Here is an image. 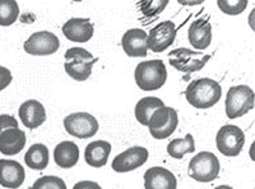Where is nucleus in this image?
Here are the masks:
<instances>
[{
	"label": "nucleus",
	"instance_id": "obj_1",
	"mask_svg": "<svg viewBox=\"0 0 255 189\" xmlns=\"http://www.w3.org/2000/svg\"><path fill=\"white\" fill-rule=\"evenodd\" d=\"M186 101L195 109H209L222 97V87L212 78H199L190 82L185 90Z\"/></svg>",
	"mask_w": 255,
	"mask_h": 189
},
{
	"label": "nucleus",
	"instance_id": "obj_2",
	"mask_svg": "<svg viewBox=\"0 0 255 189\" xmlns=\"http://www.w3.org/2000/svg\"><path fill=\"white\" fill-rule=\"evenodd\" d=\"M136 86L143 91H156L163 87L167 81V69L161 59L142 61L134 72Z\"/></svg>",
	"mask_w": 255,
	"mask_h": 189
},
{
	"label": "nucleus",
	"instance_id": "obj_3",
	"mask_svg": "<svg viewBox=\"0 0 255 189\" xmlns=\"http://www.w3.org/2000/svg\"><path fill=\"white\" fill-rule=\"evenodd\" d=\"M221 164L218 157L209 151L195 155L188 166V175L199 183H211L220 175Z\"/></svg>",
	"mask_w": 255,
	"mask_h": 189
},
{
	"label": "nucleus",
	"instance_id": "obj_4",
	"mask_svg": "<svg viewBox=\"0 0 255 189\" xmlns=\"http://www.w3.org/2000/svg\"><path fill=\"white\" fill-rule=\"evenodd\" d=\"M254 91L249 86L230 87L226 95V115L229 119H238L254 109Z\"/></svg>",
	"mask_w": 255,
	"mask_h": 189
},
{
	"label": "nucleus",
	"instance_id": "obj_5",
	"mask_svg": "<svg viewBox=\"0 0 255 189\" xmlns=\"http://www.w3.org/2000/svg\"><path fill=\"white\" fill-rule=\"evenodd\" d=\"M179 124L177 111L174 108L163 106L152 114L148 122V129L154 140H166L176 131Z\"/></svg>",
	"mask_w": 255,
	"mask_h": 189
},
{
	"label": "nucleus",
	"instance_id": "obj_6",
	"mask_svg": "<svg viewBox=\"0 0 255 189\" xmlns=\"http://www.w3.org/2000/svg\"><path fill=\"white\" fill-rule=\"evenodd\" d=\"M168 56H170V64L179 72L185 73V78H188L190 73L203 69L207 61L211 59V55H204L202 52L185 49V47L172 50Z\"/></svg>",
	"mask_w": 255,
	"mask_h": 189
},
{
	"label": "nucleus",
	"instance_id": "obj_7",
	"mask_svg": "<svg viewBox=\"0 0 255 189\" xmlns=\"http://www.w3.org/2000/svg\"><path fill=\"white\" fill-rule=\"evenodd\" d=\"M216 145L223 156H239L245 145V134L238 125H223L216 136Z\"/></svg>",
	"mask_w": 255,
	"mask_h": 189
},
{
	"label": "nucleus",
	"instance_id": "obj_8",
	"mask_svg": "<svg viewBox=\"0 0 255 189\" xmlns=\"http://www.w3.org/2000/svg\"><path fill=\"white\" fill-rule=\"evenodd\" d=\"M64 127H65V131L73 137L87 140V138H92L99 132L100 124L99 120L96 119L92 114L79 111V113H73L68 115L64 119Z\"/></svg>",
	"mask_w": 255,
	"mask_h": 189
},
{
	"label": "nucleus",
	"instance_id": "obj_9",
	"mask_svg": "<svg viewBox=\"0 0 255 189\" xmlns=\"http://www.w3.org/2000/svg\"><path fill=\"white\" fill-rule=\"evenodd\" d=\"M59 47L60 41L58 36L50 31H38L32 33L23 44L24 51L35 56L51 55L58 51Z\"/></svg>",
	"mask_w": 255,
	"mask_h": 189
},
{
	"label": "nucleus",
	"instance_id": "obj_10",
	"mask_svg": "<svg viewBox=\"0 0 255 189\" xmlns=\"http://www.w3.org/2000/svg\"><path fill=\"white\" fill-rule=\"evenodd\" d=\"M176 27L172 20H163L147 35V49L153 52H162L171 46L176 38Z\"/></svg>",
	"mask_w": 255,
	"mask_h": 189
},
{
	"label": "nucleus",
	"instance_id": "obj_11",
	"mask_svg": "<svg viewBox=\"0 0 255 189\" xmlns=\"http://www.w3.org/2000/svg\"><path fill=\"white\" fill-rule=\"evenodd\" d=\"M148 156H149L148 150L144 147H140V146L130 147V149L125 150L124 152L115 156L111 168L116 173L133 172V170L139 169L140 166L147 163Z\"/></svg>",
	"mask_w": 255,
	"mask_h": 189
},
{
	"label": "nucleus",
	"instance_id": "obj_12",
	"mask_svg": "<svg viewBox=\"0 0 255 189\" xmlns=\"http://www.w3.org/2000/svg\"><path fill=\"white\" fill-rule=\"evenodd\" d=\"M61 29L72 42H88L95 33V26L90 18H70Z\"/></svg>",
	"mask_w": 255,
	"mask_h": 189
},
{
	"label": "nucleus",
	"instance_id": "obj_13",
	"mask_svg": "<svg viewBox=\"0 0 255 189\" xmlns=\"http://www.w3.org/2000/svg\"><path fill=\"white\" fill-rule=\"evenodd\" d=\"M122 46L124 52L130 58L147 56V33L142 28L128 29L122 37Z\"/></svg>",
	"mask_w": 255,
	"mask_h": 189
},
{
	"label": "nucleus",
	"instance_id": "obj_14",
	"mask_svg": "<svg viewBox=\"0 0 255 189\" xmlns=\"http://www.w3.org/2000/svg\"><path fill=\"white\" fill-rule=\"evenodd\" d=\"M22 124L28 129H36L46 120V110L37 100H27L18 109Z\"/></svg>",
	"mask_w": 255,
	"mask_h": 189
},
{
	"label": "nucleus",
	"instance_id": "obj_15",
	"mask_svg": "<svg viewBox=\"0 0 255 189\" xmlns=\"http://www.w3.org/2000/svg\"><path fill=\"white\" fill-rule=\"evenodd\" d=\"M26 179L23 166L15 160H0V186L8 189H17Z\"/></svg>",
	"mask_w": 255,
	"mask_h": 189
},
{
	"label": "nucleus",
	"instance_id": "obj_16",
	"mask_svg": "<svg viewBox=\"0 0 255 189\" xmlns=\"http://www.w3.org/2000/svg\"><path fill=\"white\" fill-rule=\"evenodd\" d=\"M177 179L170 170L153 166L144 173V189H176Z\"/></svg>",
	"mask_w": 255,
	"mask_h": 189
},
{
	"label": "nucleus",
	"instance_id": "obj_17",
	"mask_svg": "<svg viewBox=\"0 0 255 189\" xmlns=\"http://www.w3.org/2000/svg\"><path fill=\"white\" fill-rule=\"evenodd\" d=\"M188 38L194 49H207L212 42V26L208 18H199L194 20L189 27Z\"/></svg>",
	"mask_w": 255,
	"mask_h": 189
},
{
	"label": "nucleus",
	"instance_id": "obj_18",
	"mask_svg": "<svg viewBox=\"0 0 255 189\" xmlns=\"http://www.w3.org/2000/svg\"><path fill=\"white\" fill-rule=\"evenodd\" d=\"M26 133L19 128L6 129L0 134V152L5 156H15L26 146Z\"/></svg>",
	"mask_w": 255,
	"mask_h": 189
},
{
	"label": "nucleus",
	"instance_id": "obj_19",
	"mask_svg": "<svg viewBox=\"0 0 255 189\" xmlns=\"http://www.w3.org/2000/svg\"><path fill=\"white\" fill-rule=\"evenodd\" d=\"M79 160L78 146L72 141H63L54 150V161L61 169H72Z\"/></svg>",
	"mask_w": 255,
	"mask_h": 189
},
{
	"label": "nucleus",
	"instance_id": "obj_20",
	"mask_svg": "<svg viewBox=\"0 0 255 189\" xmlns=\"http://www.w3.org/2000/svg\"><path fill=\"white\" fill-rule=\"evenodd\" d=\"M111 152V143L108 141H95L84 150V160L92 168H102L108 164Z\"/></svg>",
	"mask_w": 255,
	"mask_h": 189
},
{
	"label": "nucleus",
	"instance_id": "obj_21",
	"mask_svg": "<svg viewBox=\"0 0 255 189\" xmlns=\"http://www.w3.org/2000/svg\"><path fill=\"white\" fill-rule=\"evenodd\" d=\"M49 156L50 152L46 146L42 143H35L24 155V161L29 169L44 170L49 165Z\"/></svg>",
	"mask_w": 255,
	"mask_h": 189
},
{
	"label": "nucleus",
	"instance_id": "obj_22",
	"mask_svg": "<svg viewBox=\"0 0 255 189\" xmlns=\"http://www.w3.org/2000/svg\"><path fill=\"white\" fill-rule=\"evenodd\" d=\"M99 60L95 58L93 60H82V59H74V60L65 61L64 63V69L68 76L74 81L84 82L87 81L92 74V68L96 61Z\"/></svg>",
	"mask_w": 255,
	"mask_h": 189
},
{
	"label": "nucleus",
	"instance_id": "obj_23",
	"mask_svg": "<svg viewBox=\"0 0 255 189\" xmlns=\"http://www.w3.org/2000/svg\"><path fill=\"white\" fill-rule=\"evenodd\" d=\"M166 106L163 104V101L158 97H154V96H147V97H143L142 100L136 102L135 105V118L136 120L140 123L142 125H145L147 127L148 122H149V118L152 117V114L159 108H163Z\"/></svg>",
	"mask_w": 255,
	"mask_h": 189
},
{
	"label": "nucleus",
	"instance_id": "obj_24",
	"mask_svg": "<svg viewBox=\"0 0 255 189\" xmlns=\"http://www.w3.org/2000/svg\"><path fill=\"white\" fill-rule=\"evenodd\" d=\"M195 151L194 138L188 133L184 138H176L167 145V154L174 159H183L185 155L193 154Z\"/></svg>",
	"mask_w": 255,
	"mask_h": 189
},
{
	"label": "nucleus",
	"instance_id": "obj_25",
	"mask_svg": "<svg viewBox=\"0 0 255 189\" xmlns=\"http://www.w3.org/2000/svg\"><path fill=\"white\" fill-rule=\"evenodd\" d=\"M19 6L15 0H0V26L8 27L18 19Z\"/></svg>",
	"mask_w": 255,
	"mask_h": 189
},
{
	"label": "nucleus",
	"instance_id": "obj_26",
	"mask_svg": "<svg viewBox=\"0 0 255 189\" xmlns=\"http://www.w3.org/2000/svg\"><path fill=\"white\" fill-rule=\"evenodd\" d=\"M218 8L227 15H239L247 9L248 0H218Z\"/></svg>",
	"mask_w": 255,
	"mask_h": 189
},
{
	"label": "nucleus",
	"instance_id": "obj_27",
	"mask_svg": "<svg viewBox=\"0 0 255 189\" xmlns=\"http://www.w3.org/2000/svg\"><path fill=\"white\" fill-rule=\"evenodd\" d=\"M29 189H67V184L61 178L45 175V177L38 178Z\"/></svg>",
	"mask_w": 255,
	"mask_h": 189
},
{
	"label": "nucleus",
	"instance_id": "obj_28",
	"mask_svg": "<svg viewBox=\"0 0 255 189\" xmlns=\"http://www.w3.org/2000/svg\"><path fill=\"white\" fill-rule=\"evenodd\" d=\"M138 4H139V9L143 15L153 17V15H158L159 13L165 10L168 1L167 0H148V1H140Z\"/></svg>",
	"mask_w": 255,
	"mask_h": 189
},
{
	"label": "nucleus",
	"instance_id": "obj_29",
	"mask_svg": "<svg viewBox=\"0 0 255 189\" xmlns=\"http://www.w3.org/2000/svg\"><path fill=\"white\" fill-rule=\"evenodd\" d=\"M65 61L74 60V59H82V60H93V55L88 50L83 49V47H72L68 49L64 54Z\"/></svg>",
	"mask_w": 255,
	"mask_h": 189
},
{
	"label": "nucleus",
	"instance_id": "obj_30",
	"mask_svg": "<svg viewBox=\"0 0 255 189\" xmlns=\"http://www.w3.org/2000/svg\"><path fill=\"white\" fill-rule=\"evenodd\" d=\"M12 128H18V120L12 115H8V114L0 115V134L6 129Z\"/></svg>",
	"mask_w": 255,
	"mask_h": 189
},
{
	"label": "nucleus",
	"instance_id": "obj_31",
	"mask_svg": "<svg viewBox=\"0 0 255 189\" xmlns=\"http://www.w3.org/2000/svg\"><path fill=\"white\" fill-rule=\"evenodd\" d=\"M12 79L13 77L10 70H9L8 68L1 67V65H0V91L5 90V88L10 85Z\"/></svg>",
	"mask_w": 255,
	"mask_h": 189
},
{
	"label": "nucleus",
	"instance_id": "obj_32",
	"mask_svg": "<svg viewBox=\"0 0 255 189\" xmlns=\"http://www.w3.org/2000/svg\"><path fill=\"white\" fill-rule=\"evenodd\" d=\"M73 189H102L100 187L99 183H96V182H91V181H82L76 183V186L73 187Z\"/></svg>",
	"mask_w": 255,
	"mask_h": 189
},
{
	"label": "nucleus",
	"instance_id": "obj_33",
	"mask_svg": "<svg viewBox=\"0 0 255 189\" xmlns=\"http://www.w3.org/2000/svg\"><path fill=\"white\" fill-rule=\"evenodd\" d=\"M180 4H190V5H195V4H202L203 1L200 0V1H183V0H180Z\"/></svg>",
	"mask_w": 255,
	"mask_h": 189
},
{
	"label": "nucleus",
	"instance_id": "obj_34",
	"mask_svg": "<svg viewBox=\"0 0 255 189\" xmlns=\"http://www.w3.org/2000/svg\"><path fill=\"white\" fill-rule=\"evenodd\" d=\"M215 189H234V188L230 186H218L217 188H215Z\"/></svg>",
	"mask_w": 255,
	"mask_h": 189
}]
</instances>
